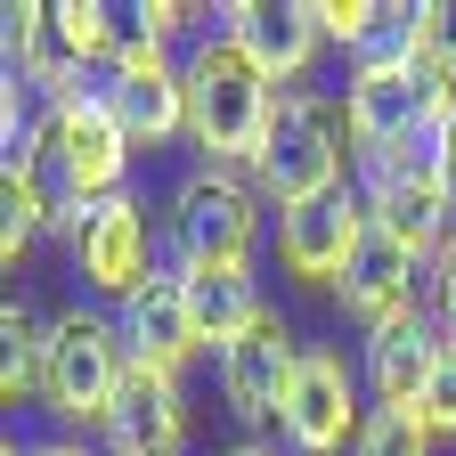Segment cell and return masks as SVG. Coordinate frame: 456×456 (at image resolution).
<instances>
[{"instance_id":"cell-10","label":"cell","mask_w":456,"mask_h":456,"mask_svg":"<svg viewBox=\"0 0 456 456\" xmlns=\"http://www.w3.org/2000/svg\"><path fill=\"white\" fill-rule=\"evenodd\" d=\"M424 269L432 261L416 245H399L391 228H367L351 269H342V285H334V302H342V318H351L359 334H383L399 318H432L424 310Z\"/></svg>"},{"instance_id":"cell-21","label":"cell","mask_w":456,"mask_h":456,"mask_svg":"<svg viewBox=\"0 0 456 456\" xmlns=\"http://www.w3.org/2000/svg\"><path fill=\"white\" fill-rule=\"evenodd\" d=\"M424 310H432V326L456 342V237L432 253V269H424Z\"/></svg>"},{"instance_id":"cell-12","label":"cell","mask_w":456,"mask_h":456,"mask_svg":"<svg viewBox=\"0 0 456 456\" xmlns=\"http://www.w3.org/2000/svg\"><path fill=\"white\" fill-rule=\"evenodd\" d=\"M220 33L237 41L277 90H302V74L318 66V49H326V25H318L310 0H228Z\"/></svg>"},{"instance_id":"cell-26","label":"cell","mask_w":456,"mask_h":456,"mask_svg":"<svg viewBox=\"0 0 456 456\" xmlns=\"http://www.w3.org/2000/svg\"><path fill=\"white\" fill-rule=\"evenodd\" d=\"M220 456H285V448H277V440H228Z\"/></svg>"},{"instance_id":"cell-7","label":"cell","mask_w":456,"mask_h":456,"mask_svg":"<svg viewBox=\"0 0 456 456\" xmlns=\"http://www.w3.org/2000/svg\"><path fill=\"white\" fill-rule=\"evenodd\" d=\"M359 196L375 212V228H391L399 245H416L424 261L456 237V180H448V163L432 139L416 147H383V155H359Z\"/></svg>"},{"instance_id":"cell-25","label":"cell","mask_w":456,"mask_h":456,"mask_svg":"<svg viewBox=\"0 0 456 456\" xmlns=\"http://www.w3.org/2000/svg\"><path fill=\"white\" fill-rule=\"evenodd\" d=\"M0 456H106V448L82 440V432H41V440H9Z\"/></svg>"},{"instance_id":"cell-1","label":"cell","mask_w":456,"mask_h":456,"mask_svg":"<svg viewBox=\"0 0 456 456\" xmlns=\"http://www.w3.org/2000/svg\"><path fill=\"white\" fill-rule=\"evenodd\" d=\"M180 74H188V147H196V163H212V171H261L285 90L220 25L180 49Z\"/></svg>"},{"instance_id":"cell-23","label":"cell","mask_w":456,"mask_h":456,"mask_svg":"<svg viewBox=\"0 0 456 456\" xmlns=\"http://www.w3.org/2000/svg\"><path fill=\"white\" fill-rule=\"evenodd\" d=\"M424 57L456 74V0H424Z\"/></svg>"},{"instance_id":"cell-20","label":"cell","mask_w":456,"mask_h":456,"mask_svg":"<svg viewBox=\"0 0 456 456\" xmlns=\"http://www.w3.org/2000/svg\"><path fill=\"white\" fill-rule=\"evenodd\" d=\"M310 9H318V25H326V41L342 57H359L375 41V25H383V0H310Z\"/></svg>"},{"instance_id":"cell-16","label":"cell","mask_w":456,"mask_h":456,"mask_svg":"<svg viewBox=\"0 0 456 456\" xmlns=\"http://www.w3.org/2000/svg\"><path fill=\"white\" fill-rule=\"evenodd\" d=\"M57 220H66L57 180H49L33 155H9V163H0V261H9V277H17V261L41 237H57Z\"/></svg>"},{"instance_id":"cell-9","label":"cell","mask_w":456,"mask_h":456,"mask_svg":"<svg viewBox=\"0 0 456 456\" xmlns=\"http://www.w3.org/2000/svg\"><path fill=\"white\" fill-rule=\"evenodd\" d=\"M302 359H310V342H294V318L277 302L212 359L220 367V399H228V416L245 424V440H277V416H285V391H294Z\"/></svg>"},{"instance_id":"cell-27","label":"cell","mask_w":456,"mask_h":456,"mask_svg":"<svg viewBox=\"0 0 456 456\" xmlns=\"http://www.w3.org/2000/svg\"><path fill=\"white\" fill-rule=\"evenodd\" d=\"M432 147H440V163H448V180H456V114H448V131H440Z\"/></svg>"},{"instance_id":"cell-19","label":"cell","mask_w":456,"mask_h":456,"mask_svg":"<svg viewBox=\"0 0 456 456\" xmlns=\"http://www.w3.org/2000/svg\"><path fill=\"white\" fill-rule=\"evenodd\" d=\"M351 456H440V440H432V432H424L408 408H375Z\"/></svg>"},{"instance_id":"cell-24","label":"cell","mask_w":456,"mask_h":456,"mask_svg":"<svg viewBox=\"0 0 456 456\" xmlns=\"http://www.w3.org/2000/svg\"><path fill=\"white\" fill-rule=\"evenodd\" d=\"M155 41H180V33H196V17H212V9H180V0H139V9H131Z\"/></svg>"},{"instance_id":"cell-5","label":"cell","mask_w":456,"mask_h":456,"mask_svg":"<svg viewBox=\"0 0 456 456\" xmlns=\"http://www.w3.org/2000/svg\"><path fill=\"white\" fill-rule=\"evenodd\" d=\"M131 131L114 123V106L106 90H74V98H49L33 114V163L57 180V196L66 204H106V196H123L131 188Z\"/></svg>"},{"instance_id":"cell-3","label":"cell","mask_w":456,"mask_h":456,"mask_svg":"<svg viewBox=\"0 0 456 456\" xmlns=\"http://www.w3.org/2000/svg\"><path fill=\"white\" fill-rule=\"evenodd\" d=\"M123 375H131V342H123V318L98 310V302H66L49 318V383H41V408L57 416V432H82L98 440L114 399H123Z\"/></svg>"},{"instance_id":"cell-18","label":"cell","mask_w":456,"mask_h":456,"mask_svg":"<svg viewBox=\"0 0 456 456\" xmlns=\"http://www.w3.org/2000/svg\"><path fill=\"white\" fill-rule=\"evenodd\" d=\"M0 342H9V359H0V399H9V408H41V383H49V318H41V302L9 294Z\"/></svg>"},{"instance_id":"cell-8","label":"cell","mask_w":456,"mask_h":456,"mask_svg":"<svg viewBox=\"0 0 456 456\" xmlns=\"http://www.w3.org/2000/svg\"><path fill=\"white\" fill-rule=\"evenodd\" d=\"M367 416H375V399H367L359 351L310 342L294 391H285V416H277V448L285 456H351L359 432H367Z\"/></svg>"},{"instance_id":"cell-15","label":"cell","mask_w":456,"mask_h":456,"mask_svg":"<svg viewBox=\"0 0 456 456\" xmlns=\"http://www.w3.org/2000/svg\"><path fill=\"white\" fill-rule=\"evenodd\" d=\"M440 359H448V334L432 318H399L383 334H359V375H367L375 408H416Z\"/></svg>"},{"instance_id":"cell-17","label":"cell","mask_w":456,"mask_h":456,"mask_svg":"<svg viewBox=\"0 0 456 456\" xmlns=\"http://www.w3.org/2000/svg\"><path fill=\"white\" fill-rule=\"evenodd\" d=\"M188 285V310H196V334H204V351L220 359L228 342H237L269 302H261V277L253 269H180Z\"/></svg>"},{"instance_id":"cell-6","label":"cell","mask_w":456,"mask_h":456,"mask_svg":"<svg viewBox=\"0 0 456 456\" xmlns=\"http://www.w3.org/2000/svg\"><path fill=\"white\" fill-rule=\"evenodd\" d=\"M57 237H66V253H74L82 294H98V302H114V310H123L139 285L171 261L163 220H147V204H139L131 188H123V196H106V204H66Z\"/></svg>"},{"instance_id":"cell-2","label":"cell","mask_w":456,"mask_h":456,"mask_svg":"<svg viewBox=\"0 0 456 456\" xmlns=\"http://www.w3.org/2000/svg\"><path fill=\"white\" fill-rule=\"evenodd\" d=\"M351 171H359V139H351V106H342V90H285L253 188L277 212H294V204H318L334 188H351Z\"/></svg>"},{"instance_id":"cell-13","label":"cell","mask_w":456,"mask_h":456,"mask_svg":"<svg viewBox=\"0 0 456 456\" xmlns=\"http://www.w3.org/2000/svg\"><path fill=\"white\" fill-rule=\"evenodd\" d=\"M98 448H106V456H180V448H188V391H180V375L131 359L123 399H114Z\"/></svg>"},{"instance_id":"cell-14","label":"cell","mask_w":456,"mask_h":456,"mask_svg":"<svg viewBox=\"0 0 456 456\" xmlns=\"http://www.w3.org/2000/svg\"><path fill=\"white\" fill-rule=\"evenodd\" d=\"M123 318V342L139 367H163V375H188V359H204V334H196V310H188V285H180V261H163L139 294L114 310Z\"/></svg>"},{"instance_id":"cell-22","label":"cell","mask_w":456,"mask_h":456,"mask_svg":"<svg viewBox=\"0 0 456 456\" xmlns=\"http://www.w3.org/2000/svg\"><path fill=\"white\" fill-rule=\"evenodd\" d=\"M41 33H49V9H41V0H9V9H0V41H9V66H17V57H25Z\"/></svg>"},{"instance_id":"cell-4","label":"cell","mask_w":456,"mask_h":456,"mask_svg":"<svg viewBox=\"0 0 456 456\" xmlns=\"http://www.w3.org/2000/svg\"><path fill=\"white\" fill-rule=\"evenodd\" d=\"M261 212L269 196L253 188V171H180L163 196V245L180 269H253V245H261Z\"/></svg>"},{"instance_id":"cell-11","label":"cell","mask_w":456,"mask_h":456,"mask_svg":"<svg viewBox=\"0 0 456 456\" xmlns=\"http://www.w3.org/2000/svg\"><path fill=\"white\" fill-rule=\"evenodd\" d=\"M367 228H375V212H367L359 180H351V188H334V196H318V204H294V212H277V269L334 294Z\"/></svg>"}]
</instances>
